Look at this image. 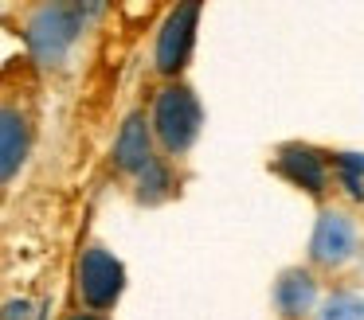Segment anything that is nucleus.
Listing matches in <instances>:
<instances>
[{
	"label": "nucleus",
	"instance_id": "nucleus-9",
	"mask_svg": "<svg viewBox=\"0 0 364 320\" xmlns=\"http://www.w3.org/2000/svg\"><path fill=\"white\" fill-rule=\"evenodd\" d=\"M32 153V121L24 109L0 106V184L20 176V168L28 164Z\"/></svg>",
	"mask_w": 364,
	"mask_h": 320
},
{
	"label": "nucleus",
	"instance_id": "nucleus-1",
	"mask_svg": "<svg viewBox=\"0 0 364 320\" xmlns=\"http://www.w3.org/2000/svg\"><path fill=\"white\" fill-rule=\"evenodd\" d=\"M145 121H149L157 153L165 156L168 164L184 160V156L196 148L200 133H204V101H200V94L192 90L184 78H176V82H165L157 90Z\"/></svg>",
	"mask_w": 364,
	"mask_h": 320
},
{
	"label": "nucleus",
	"instance_id": "nucleus-12",
	"mask_svg": "<svg viewBox=\"0 0 364 320\" xmlns=\"http://www.w3.org/2000/svg\"><path fill=\"white\" fill-rule=\"evenodd\" d=\"M314 320H364V293L356 289H333L321 297Z\"/></svg>",
	"mask_w": 364,
	"mask_h": 320
},
{
	"label": "nucleus",
	"instance_id": "nucleus-13",
	"mask_svg": "<svg viewBox=\"0 0 364 320\" xmlns=\"http://www.w3.org/2000/svg\"><path fill=\"white\" fill-rule=\"evenodd\" d=\"M0 320H36V304L24 301V297H12V301H4V309H0Z\"/></svg>",
	"mask_w": 364,
	"mask_h": 320
},
{
	"label": "nucleus",
	"instance_id": "nucleus-7",
	"mask_svg": "<svg viewBox=\"0 0 364 320\" xmlns=\"http://www.w3.org/2000/svg\"><path fill=\"white\" fill-rule=\"evenodd\" d=\"M270 304L278 320H314L321 304V281L309 265H286L270 285Z\"/></svg>",
	"mask_w": 364,
	"mask_h": 320
},
{
	"label": "nucleus",
	"instance_id": "nucleus-11",
	"mask_svg": "<svg viewBox=\"0 0 364 320\" xmlns=\"http://www.w3.org/2000/svg\"><path fill=\"white\" fill-rule=\"evenodd\" d=\"M329 168H333V187L345 192L353 203H364V153L360 148H333Z\"/></svg>",
	"mask_w": 364,
	"mask_h": 320
},
{
	"label": "nucleus",
	"instance_id": "nucleus-10",
	"mask_svg": "<svg viewBox=\"0 0 364 320\" xmlns=\"http://www.w3.org/2000/svg\"><path fill=\"white\" fill-rule=\"evenodd\" d=\"M173 192H176V176H173V164H168L165 156L149 160L134 176V199L141 203V207H161L165 199H173Z\"/></svg>",
	"mask_w": 364,
	"mask_h": 320
},
{
	"label": "nucleus",
	"instance_id": "nucleus-4",
	"mask_svg": "<svg viewBox=\"0 0 364 320\" xmlns=\"http://www.w3.org/2000/svg\"><path fill=\"white\" fill-rule=\"evenodd\" d=\"M356 254H360V223H356V215L348 207H337V203H321L314 219V234H309V270L337 273Z\"/></svg>",
	"mask_w": 364,
	"mask_h": 320
},
{
	"label": "nucleus",
	"instance_id": "nucleus-5",
	"mask_svg": "<svg viewBox=\"0 0 364 320\" xmlns=\"http://www.w3.org/2000/svg\"><path fill=\"white\" fill-rule=\"evenodd\" d=\"M200 16H204L200 4H173L161 20L157 39H153V70L165 82H176L188 70L192 51H196V35H200Z\"/></svg>",
	"mask_w": 364,
	"mask_h": 320
},
{
	"label": "nucleus",
	"instance_id": "nucleus-6",
	"mask_svg": "<svg viewBox=\"0 0 364 320\" xmlns=\"http://www.w3.org/2000/svg\"><path fill=\"white\" fill-rule=\"evenodd\" d=\"M270 168L278 180H286L290 187L306 192L309 199L325 203V195L333 192V168H329V148H317L309 140H282L270 156Z\"/></svg>",
	"mask_w": 364,
	"mask_h": 320
},
{
	"label": "nucleus",
	"instance_id": "nucleus-3",
	"mask_svg": "<svg viewBox=\"0 0 364 320\" xmlns=\"http://www.w3.org/2000/svg\"><path fill=\"white\" fill-rule=\"evenodd\" d=\"M75 293L82 301V312L106 316L126 293V265L102 242H90L75 258Z\"/></svg>",
	"mask_w": 364,
	"mask_h": 320
},
{
	"label": "nucleus",
	"instance_id": "nucleus-8",
	"mask_svg": "<svg viewBox=\"0 0 364 320\" xmlns=\"http://www.w3.org/2000/svg\"><path fill=\"white\" fill-rule=\"evenodd\" d=\"M157 145H153V133H149V121H145V114H126V121H122L118 137H114V148H110V160L114 168L122 172V176L134 180L137 172L145 168L149 160H157Z\"/></svg>",
	"mask_w": 364,
	"mask_h": 320
},
{
	"label": "nucleus",
	"instance_id": "nucleus-14",
	"mask_svg": "<svg viewBox=\"0 0 364 320\" xmlns=\"http://www.w3.org/2000/svg\"><path fill=\"white\" fill-rule=\"evenodd\" d=\"M63 320H106V316H95V312H82V309H79V312H67Z\"/></svg>",
	"mask_w": 364,
	"mask_h": 320
},
{
	"label": "nucleus",
	"instance_id": "nucleus-2",
	"mask_svg": "<svg viewBox=\"0 0 364 320\" xmlns=\"http://www.w3.org/2000/svg\"><path fill=\"white\" fill-rule=\"evenodd\" d=\"M95 12H102V8L98 4H36L24 23L28 55L43 70H59L71 59L75 43H79L82 28H87V16Z\"/></svg>",
	"mask_w": 364,
	"mask_h": 320
}]
</instances>
